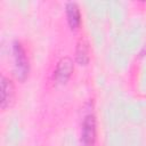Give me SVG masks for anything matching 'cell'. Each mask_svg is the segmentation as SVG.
Here are the masks:
<instances>
[{
  "mask_svg": "<svg viewBox=\"0 0 146 146\" xmlns=\"http://www.w3.org/2000/svg\"><path fill=\"white\" fill-rule=\"evenodd\" d=\"M14 57H15V76L19 81H25L29 74V60L26 58L25 51L22 47V44L18 41L14 42Z\"/></svg>",
  "mask_w": 146,
  "mask_h": 146,
  "instance_id": "obj_1",
  "label": "cell"
},
{
  "mask_svg": "<svg viewBox=\"0 0 146 146\" xmlns=\"http://www.w3.org/2000/svg\"><path fill=\"white\" fill-rule=\"evenodd\" d=\"M96 140V120L94 115H87L82 123L81 145L94 146Z\"/></svg>",
  "mask_w": 146,
  "mask_h": 146,
  "instance_id": "obj_2",
  "label": "cell"
},
{
  "mask_svg": "<svg viewBox=\"0 0 146 146\" xmlns=\"http://www.w3.org/2000/svg\"><path fill=\"white\" fill-rule=\"evenodd\" d=\"M72 72H73V62H72V59L68 58V57L62 58L58 62V64L56 66V70L54 72V80L59 84H64L70 79Z\"/></svg>",
  "mask_w": 146,
  "mask_h": 146,
  "instance_id": "obj_3",
  "label": "cell"
},
{
  "mask_svg": "<svg viewBox=\"0 0 146 146\" xmlns=\"http://www.w3.org/2000/svg\"><path fill=\"white\" fill-rule=\"evenodd\" d=\"M14 96H15V89L13 82L1 76V108L6 110L7 107L11 106L14 102Z\"/></svg>",
  "mask_w": 146,
  "mask_h": 146,
  "instance_id": "obj_4",
  "label": "cell"
},
{
  "mask_svg": "<svg viewBox=\"0 0 146 146\" xmlns=\"http://www.w3.org/2000/svg\"><path fill=\"white\" fill-rule=\"evenodd\" d=\"M66 16L71 29L72 30L78 29L81 23V16H80L79 7L75 2H68L66 5Z\"/></svg>",
  "mask_w": 146,
  "mask_h": 146,
  "instance_id": "obj_5",
  "label": "cell"
},
{
  "mask_svg": "<svg viewBox=\"0 0 146 146\" xmlns=\"http://www.w3.org/2000/svg\"><path fill=\"white\" fill-rule=\"evenodd\" d=\"M76 62L80 65H87L89 62V51H88V44L86 41L80 40L76 47Z\"/></svg>",
  "mask_w": 146,
  "mask_h": 146,
  "instance_id": "obj_6",
  "label": "cell"
}]
</instances>
